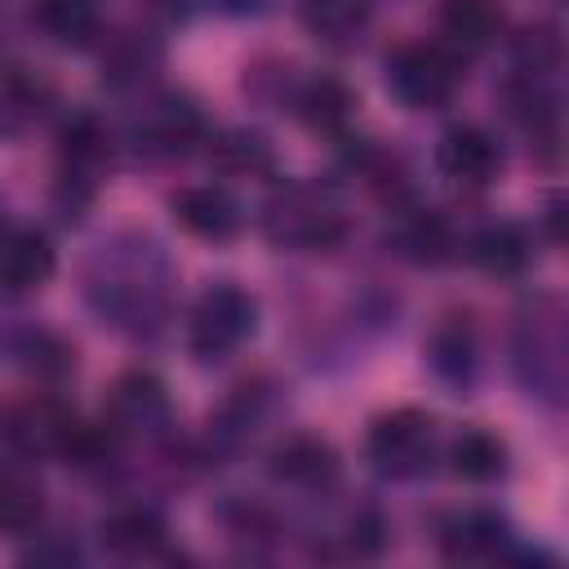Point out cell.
I'll use <instances>...</instances> for the list:
<instances>
[{"mask_svg":"<svg viewBox=\"0 0 569 569\" xmlns=\"http://www.w3.org/2000/svg\"><path fill=\"white\" fill-rule=\"evenodd\" d=\"M556 67H560V36L551 27H533L516 40V71L551 76Z\"/></svg>","mask_w":569,"mask_h":569,"instance_id":"cell-31","label":"cell"},{"mask_svg":"<svg viewBox=\"0 0 569 569\" xmlns=\"http://www.w3.org/2000/svg\"><path fill=\"white\" fill-rule=\"evenodd\" d=\"M53 107V84L18 62L0 67V138H27L36 124H44Z\"/></svg>","mask_w":569,"mask_h":569,"instance_id":"cell-16","label":"cell"},{"mask_svg":"<svg viewBox=\"0 0 569 569\" xmlns=\"http://www.w3.org/2000/svg\"><path fill=\"white\" fill-rule=\"evenodd\" d=\"M111 169V129L93 111H76L58 129V182L80 204Z\"/></svg>","mask_w":569,"mask_h":569,"instance_id":"cell-8","label":"cell"},{"mask_svg":"<svg viewBox=\"0 0 569 569\" xmlns=\"http://www.w3.org/2000/svg\"><path fill=\"white\" fill-rule=\"evenodd\" d=\"M76 418L58 400H18L0 409V462H31V458H62Z\"/></svg>","mask_w":569,"mask_h":569,"instance_id":"cell-7","label":"cell"},{"mask_svg":"<svg viewBox=\"0 0 569 569\" xmlns=\"http://www.w3.org/2000/svg\"><path fill=\"white\" fill-rule=\"evenodd\" d=\"M156 67H160V44H156L151 36H142V31L116 36V40L107 44V53H102V76H107V84H116V89L142 84Z\"/></svg>","mask_w":569,"mask_h":569,"instance_id":"cell-28","label":"cell"},{"mask_svg":"<svg viewBox=\"0 0 569 569\" xmlns=\"http://www.w3.org/2000/svg\"><path fill=\"white\" fill-rule=\"evenodd\" d=\"M289 107L298 111V120L316 133H347L351 116H356V98L342 80L333 76H311V80H298L289 89Z\"/></svg>","mask_w":569,"mask_h":569,"instance_id":"cell-19","label":"cell"},{"mask_svg":"<svg viewBox=\"0 0 569 569\" xmlns=\"http://www.w3.org/2000/svg\"><path fill=\"white\" fill-rule=\"evenodd\" d=\"M36 22L49 40L80 49L98 36V0H36Z\"/></svg>","mask_w":569,"mask_h":569,"instance_id":"cell-29","label":"cell"},{"mask_svg":"<svg viewBox=\"0 0 569 569\" xmlns=\"http://www.w3.org/2000/svg\"><path fill=\"white\" fill-rule=\"evenodd\" d=\"M262 413H267V391H262L258 382H244V387H236L231 400L218 409L213 436H218L222 445H240V440L253 431V422H258Z\"/></svg>","mask_w":569,"mask_h":569,"instance_id":"cell-30","label":"cell"},{"mask_svg":"<svg viewBox=\"0 0 569 569\" xmlns=\"http://www.w3.org/2000/svg\"><path fill=\"white\" fill-rule=\"evenodd\" d=\"M262 236L276 249L293 253H320L347 240V213L338 196L320 182H284L262 204Z\"/></svg>","mask_w":569,"mask_h":569,"instance_id":"cell-3","label":"cell"},{"mask_svg":"<svg viewBox=\"0 0 569 569\" xmlns=\"http://www.w3.org/2000/svg\"><path fill=\"white\" fill-rule=\"evenodd\" d=\"M129 138L138 151L156 160H173V156H187L196 142H204V116L187 93H151L138 107Z\"/></svg>","mask_w":569,"mask_h":569,"instance_id":"cell-9","label":"cell"},{"mask_svg":"<svg viewBox=\"0 0 569 569\" xmlns=\"http://www.w3.org/2000/svg\"><path fill=\"white\" fill-rule=\"evenodd\" d=\"M511 365L529 396L560 405L569 378V338H565V307L551 293L529 298L511 325Z\"/></svg>","mask_w":569,"mask_h":569,"instance_id":"cell-2","label":"cell"},{"mask_svg":"<svg viewBox=\"0 0 569 569\" xmlns=\"http://www.w3.org/2000/svg\"><path fill=\"white\" fill-rule=\"evenodd\" d=\"M164 520H160V511L156 507H142V502H133V507H116L111 516H102V525H98V538H102V547L116 556V560H151V556H160L164 551Z\"/></svg>","mask_w":569,"mask_h":569,"instance_id":"cell-18","label":"cell"},{"mask_svg":"<svg viewBox=\"0 0 569 569\" xmlns=\"http://www.w3.org/2000/svg\"><path fill=\"white\" fill-rule=\"evenodd\" d=\"M0 351H4V360L22 365V369L36 373V378H58V373H67V369L76 365V351H71L58 333H49V329H18V333H4V338H0Z\"/></svg>","mask_w":569,"mask_h":569,"instance_id":"cell-26","label":"cell"},{"mask_svg":"<svg viewBox=\"0 0 569 569\" xmlns=\"http://www.w3.org/2000/svg\"><path fill=\"white\" fill-rule=\"evenodd\" d=\"M382 76L396 102L409 111H436L453 102L462 84V53H453L445 40H409L387 53Z\"/></svg>","mask_w":569,"mask_h":569,"instance_id":"cell-4","label":"cell"},{"mask_svg":"<svg viewBox=\"0 0 569 569\" xmlns=\"http://www.w3.org/2000/svg\"><path fill=\"white\" fill-rule=\"evenodd\" d=\"M427 365H431V373H436L445 387H453L458 396L471 391V382H476V373H480V338H476L471 316L449 311V316L436 320V329H431V338H427Z\"/></svg>","mask_w":569,"mask_h":569,"instance_id":"cell-12","label":"cell"},{"mask_svg":"<svg viewBox=\"0 0 569 569\" xmlns=\"http://www.w3.org/2000/svg\"><path fill=\"white\" fill-rule=\"evenodd\" d=\"M387 240L405 262H418V267H436L453 253V227L436 209H400Z\"/></svg>","mask_w":569,"mask_h":569,"instance_id":"cell-21","label":"cell"},{"mask_svg":"<svg viewBox=\"0 0 569 569\" xmlns=\"http://www.w3.org/2000/svg\"><path fill=\"white\" fill-rule=\"evenodd\" d=\"M467 253L471 262L485 271V276H498V280H511V276H525L529 262H533V240L525 227L516 222H485L471 240H467Z\"/></svg>","mask_w":569,"mask_h":569,"instance_id":"cell-22","label":"cell"},{"mask_svg":"<svg viewBox=\"0 0 569 569\" xmlns=\"http://www.w3.org/2000/svg\"><path fill=\"white\" fill-rule=\"evenodd\" d=\"M102 427L116 440H151L169 427V391L156 373L129 369L111 382L102 405Z\"/></svg>","mask_w":569,"mask_h":569,"instance_id":"cell-10","label":"cell"},{"mask_svg":"<svg viewBox=\"0 0 569 569\" xmlns=\"http://www.w3.org/2000/svg\"><path fill=\"white\" fill-rule=\"evenodd\" d=\"M436 164H440V173L453 178L458 187L480 191V187H489V182L498 178L502 151H498V142H493L480 124H453V129L436 142Z\"/></svg>","mask_w":569,"mask_h":569,"instance_id":"cell-14","label":"cell"},{"mask_svg":"<svg viewBox=\"0 0 569 569\" xmlns=\"http://www.w3.org/2000/svg\"><path fill=\"white\" fill-rule=\"evenodd\" d=\"M53 276V244L40 227L0 222V298H27Z\"/></svg>","mask_w":569,"mask_h":569,"instance_id":"cell-11","label":"cell"},{"mask_svg":"<svg viewBox=\"0 0 569 569\" xmlns=\"http://www.w3.org/2000/svg\"><path fill=\"white\" fill-rule=\"evenodd\" d=\"M253 325H258V302L240 284L222 280L196 298L187 320V347L196 360L213 365V360H227L236 347H244L253 338Z\"/></svg>","mask_w":569,"mask_h":569,"instance_id":"cell-5","label":"cell"},{"mask_svg":"<svg viewBox=\"0 0 569 569\" xmlns=\"http://www.w3.org/2000/svg\"><path fill=\"white\" fill-rule=\"evenodd\" d=\"M365 453L373 462L378 476L387 480H413L431 467L436 458V422L422 409H391L382 413L369 436H365Z\"/></svg>","mask_w":569,"mask_h":569,"instance_id":"cell-6","label":"cell"},{"mask_svg":"<svg viewBox=\"0 0 569 569\" xmlns=\"http://www.w3.org/2000/svg\"><path fill=\"white\" fill-rule=\"evenodd\" d=\"M507 547H511V525L498 511H467L440 529V551L449 560H462V565L502 560Z\"/></svg>","mask_w":569,"mask_h":569,"instance_id":"cell-17","label":"cell"},{"mask_svg":"<svg viewBox=\"0 0 569 569\" xmlns=\"http://www.w3.org/2000/svg\"><path fill=\"white\" fill-rule=\"evenodd\" d=\"M209 160L236 178H271L276 173V151L253 129H218L209 138Z\"/></svg>","mask_w":569,"mask_h":569,"instance_id":"cell-24","label":"cell"},{"mask_svg":"<svg viewBox=\"0 0 569 569\" xmlns=\"http://www.w3.org/2000/svg\"><path fill=\"white\" fill-rule=\"evenodd\" d=\"M298 18L307 36H316L329 49H356L369 36L373 9L369 0H298Z\"/></svg>","mask_w":569,"mask_h":569,"instance_id":"cell-20","label":"cell"},{"mask_svg":"<svg viewBox=\"0 0 569 569\" xmlns=\"http://www.w3.org/2000/svg\"><path fill=\"white\" fill-rule=\"evenodd\" d=\"M502 4L498 0H440V31L453 53H480L502 36Z\"/></svg>","mask_w":569,"mask_h":569,"instance_id":"cell-23","label":"cell"},{"mask_svg":"<svg viewBox=\"0 0 569 569\" xmlns=\"http://www.w3.org/2000/svg\"><path fill=\"white\" fill-rule=\"evenodd\" d=\"M169 258L147 236H120L102 244L84 271V293L93 311L124 329V333H151L169 316Z\"/></svg>","mask_w":569,"mask_h":569,"instance_id":"cell-1","label":"cell"},{"mask_svg":"<svg viewBox=\"0 0 569 569\" xmlns=\"http://www.w3.org/2000/svg\"><path fill=\"white\" fill-rule=\"evenodd\" d=\"M449 471L458 480H471V485H489L507 471V445L493 436V431H462L449 440Z\"/></svg>","mask_w":569,"mask_h":569,"instance_id":"cell-27","label":"cell"},{"mask_svg":"<svg viewBox=\"0 0 569 569\" xmlns=\"http://www.w3.org/2000/svg\"><path fill=\"white\" fill-rule=\"evenodd\" d=\"M44 516V489L27 462H0V533H27Z\"/></svg>","mask_w":569,"mask_h":569,"instance_id":"cell-25","label":"cell"},{"mask_svg":"<svg viewBox=\"0 0 569 569\" xmlns=\"http://www.w3.org/2000/svg\"><path fill=\"white\" fill-rule=\"evenodd\" d=\"M169 209H173V222H178L182 231H191V236H200V240H213V244L236 240V231H240V222H244V213H240V204L231 200V191H222V187H213V182L173 191Z\"/></svg>","mask_w":569,"mask_h":569,"instance_id":"cell-15","label":"cell"},{"mask_svg":"<svg viewBox=\"0 0 569 569\" xmlns=\"http://www.w3.org/2000/svg\"><path fill=\"white\" fill-rule=\"evenodd\" d=\"M218 9H227V13H249V9H262L267 0H213Z\"/></svg>","mask_w":569,"mask_h":569,"instance_id":"cell-32","label":"cell"},{"mask_svg":"<svg viewBox=\"0 0 569 569\" xmlns=\"http://www.w3.org/2000/svg\"><path fill=\"white\" fill-rule=\"evenodd\" d=\"M267 471H271V480L289 485V489L325 493L338 480V453L329 440H320L311 431H293L267 453Z\"/></svg>","mask_w":569,"mask_h":569,"instance_id":"cell-13","label":"cell"}]
</instances>
